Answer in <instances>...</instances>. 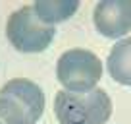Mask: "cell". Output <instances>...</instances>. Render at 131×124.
<instances>
[{
	"instance_id": "cell-1",
	"label": "cell",
	"mask_w": 131,
	"mask_h": 124,
	"mask_svg": "<svg viewBox=\"0 0 131 124\" xmlns=\"http://www.w3.org/2000/svg\"><path fill=\"white\" fill-rule=\"evenodd\" d=\"M54 112L60 124H104L112 114V101L100 87L83 93L62 89L54 99Z\"/></svg>"
},
{
	"instance_id": "cell-2",
	"label": "cell",
	"mask_w": 131,
	"mask_h": 124,
	"mask_svg": "<svg viewBox=\"0 0 131 124\" xmlns=\"http://www.w3.org/2000/svg\"><path fill=\"white\" fill-rule=\"evenodd\" d=\"M45 111V93L31 79H10L0 89V118L6 124H37Z\"/></svg>"
},
{
	"instance_id": "cell-3",
	"label": "cell",
	"mask_w": 131,
	"mask_h": 124,
	"mask_svg": "<svg viewBox=\"0 0 131 124\" xmlns=\"http://www.w3.org/2000/svg\"><path fill=\"white\" fill-rule=\"evenodd\" d=\"M6 35L19 52H42L52 43L56 29L46 25L33 6H23L8 17Z\"/></svg>"
},
{
	"instance_id": "cell-4",
	"label": "cell",
	"mask_w": 131,
	"mask_h": 124,
	"mask_svg": "<svg viewBox=\"0 0 131 124\" xmlns=\"http://www.w3.org/2000/svg\"><path fill=\"white\" fill-rule=\"evenodd\" d=\"M56 76L68 91H91L102 78V62L87 49H71L58 58Z\"/></svg>"
},
{
	"instance_id": "cell-5",
	"label": "cell",
	"mask_w": 131,
	"mask_h": 124,
	"mask_svg": "<svg viewBox=\"0 0 131 124\" xmlns=\"http://www.w3.org/2000/svg\"><path fill=\"white\" fill-rule=\"evenodd\" d=\"M94 27L108 39L123 37L131 31V0H102L93 12Z\"/></svg>"
},
{
	"instance_id": "cell-6",
	"label": "cell",
	"mask_w": 131,
	"mask_h": 124,
	"mask_svg": "<svg viewBox=\"0 0 131 124\" xmlns=\"http://www.w3.org/2000/svg\"><path fill=\"white\" fill-rule=\"evenodd\" d=\"M106 66L110 76L122 85H131V37L122 39L112 47Z\"/></svg>"
},
{
	"instance_id": "cell-7",
	"label": "cell",
	"mask_w": 131,
	"mask_h": 124,
	"mask_svg": "<svg viewBox=\"0 0 131 124\" xmlns=\"http://www.w3.org/2000/svg\"><path fill=\"white\" fill-rule=\"evenodd\" d=\"M37 16L45 21L46 25H54L66 21L68 17H71L79 8L77 0H62V2H54V0H37L33 4Z\"/></svg>"
},
{
	"instance_id": "cell-8",
	"label": "cell",
	"mask_w": 131,
	"mask_h": 124,
	"mask_svg": "<svg viewBox=\"0 0 131 124\" xmlns=\"http://www.w3.org/2000/svg\"><path fill=\"white\" fill-rule=\"evenodd\" d=\"M0 124H6V122H4V120H2V118H0Z\"/></svg>"
}]
</instances>
